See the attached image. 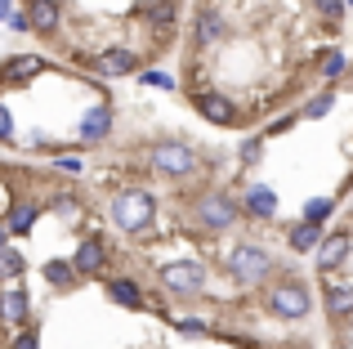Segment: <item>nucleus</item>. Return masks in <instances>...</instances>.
Returning a JSON list of instances; mask_svg holds the SVG:
<instances>
[{
	"label": "nucleus",
	"instance_id": "72a5a7b5",
	"mask_svg": "<svg viewBox=\"0 0 353 349\" xmlns=\"http://www.w3.org/2000/svg\"><path fill=\"white\" fill-rule=\"evenodd\" d=\"M9 349H41V332H32V327H27V332H18Z\"/></svg>",
	"mask_w": 353,
	"mask_h": 349
},
{
	"label": "nucleus",
	"instance_id": "f8f14e48",
	"mask_svg": "<svg viewBox=\"0 0 353 349\" xmlns=\"http://www.w3.org/2000/svg\"><path fill=\"white\" fill-rule=\"evenodd\" d=\"M228 41V18L219 14V9H197V18H192V45L197 50H215V45Z\"/></svg>",
	"mask_w": 353,
	"mask_h": 349
},
{
	"label": "nucleus",
	"instance_id": "f257e3e1",
	"mask_svg": "<svg viewBox=\"0 0 353 349\" xmlns=\"http://www.w3.org/2000/svg\"><path fill=\"white\" fill-rule=\"evenodd\" d=\"M108 215L125 237H143L152 233L157 224V197L148 188H121L112 201H108Z\"/></svg>",
	"mask_w": 353,
	"mask_h": 349
},
{
	"label": "nucleus",
	"instance_id": "58836bf2",
	"mask_svg": "<svg viewBox=\"0 0 353 349\" xmlns=\"http://www.w3.org/2000/svg\"><path fill=\"white\" fill-rule=\"evenodd\" d=\"M345 5H349V9H353V0H345Z\"/></svg>",
	"mask_w": 353,
	"mask_h": 349
},
{
	"label": "nucleus",
	"instance_id": "473e14b6",
	"mask_svg": "<svg viewBox=\"0 0 353 349\" xmlns=\"http://www.w3.org/2000/svg\"><path fill=\"white\" fill-rule=\"evenodd\" d=\"M14 139H18V134H14V112L0 103V143H14Z\"/></svg>",
	"mask_w": 353,
	"mask_h": 349
},
{
	"label": "nucleus",
	"instance_id": "9d476101",
	"mask_svg": "<svg viewBox=\"0 0 353 349\" xmlns=\"http://www.w3.org/2000/svg\"><path fill=\"white\" fill-rule=\"evenodd\" d=\"M349 251H353V233L349 228H331V233L322 237V246L313 251V264H318V273H336L340 264L349 260Z\"/></svg>",
	"mask_w": 353,
	"mask_h": 349
},
{
	"label": "nucleus",
	"instance_id": "c756f323",
	"mask_svg": "<svg viewBox=\"0 0 353 349\" xmlns=\"http://www.w3.org/2000/svg\"><path fill=\"white\" fill-rule=\"evenodd\" d=\"M237 157L246 161V166H259V157H264V134H255V139H241V143H237Z\"/></svg>",
	"mask_w": 353,
	"mask_h": 349
},
{
	"label": "nucleus",
	"instance_id": "6ab92c4d",
	"mask_svg": "<svg viewBox=\"0 0 353 349\" xmlns=\"http://www.w3.org/2000/svg\"><path fill=\"white\" fill-rule=\"evenodd\" d=\"M313 72H318V81H322V86H331V81H345V77H349V59L336 50V45H331V50H322V54H318Z\"/></svg>",
	"mask_w": 353,
	"mask_h": 349
},
{
	"label": "nucleus",
	"instance_id": "e433bc0d",
	"mask_svg": "<svg viewBox=\"0 0 353 349\" xmlns=\"http://www.w3.org/2000/svg\"><path fill=\"white\" fill-rule=\"evenodd\" d=\"M9 237H14V233H9V224H5V219H0V251H5V246H9Z\"/></svg>",
	"mask_w": 353,
	"mask_h": 349
},
{
	"label": "nucleus",
	"instance_id": "6e6552de",
	"mask_svg": "<svg viewBox=\"0 0 353 349\" xmlns=\"http://www.w3.org/2000/svg\"><path fill=\"white\" fill-rule=\"evenodd\" d=\"M108 260H112L108 237H81L77 251H72V264H77L81 278H103V273H108Z\"/></svg>",
	"mask_w": 353,
	"mask_h": 349
},
{
	"label": "nucleus",
	"instance_id": "b1692460",
	"mask_svg": "<svg viewBox=\"0 0 353 349\" xmlns=\"http://www.w3.org/2000/svg\"><path fill=\"white\" fill-rule=\"evenodd\" d=\"M45 278H50L54 287H72L81 273H77V264H72V260H50V264H45Z\"/></svg>",
	"mask_w": 353,
	"mask_h": 349
},
{
	"label": "nucleus",
	"instance_id": "c85d7f7f",
	"mask_svg": "<svg viewBox=\"0 0 353 349\" xmlns=\"http://www.w3.org/2000/svg\"><path fill=\"white\" fill-rule=\"evenodd\" d=\"M50 210H54V215H63V219H77L81 215V197H77V192H54Z\"/></svg>",
	"mask_w": 353,
	"mask_h": 349
},
{
	"label": "nucleus",
	"instance_id": "20e7f679",
	"mask_svg": "<svg viewBox=\"0 0 353 349\" xmlns=\"http://www.w3.org/2000/svg\"><path fill=\"white\" fill-rule=\"evenodd\" d=\"M264 309L273 318H282V323H304V318L313 314V291L304 287L300 278H273L268 282V291H264Z\"/></svg>",
	"mask_w": 353,
	"mask_h": 349
},
{
	"label": "nucleus",
	"instance_id": "4468645a",
	"mask_svg": "<svg viewBox=\"0 0 353 349\" xmlns=\"http://www.w3.org/2000/svg\"><path fill=\"white\" fill-rule=\"evenodd\" d=\"M45 68H50V59H41V54H14V59H5V68H0V86H27V81H36Z\"/></svg>",
	"mask_w": 353,
	"mask_h": 349
},
{
	"label": "nucleus",
	"instance_id": "423d86ee",
	"mask_svg": "<svg viewBox=\"0 0 353 349\" xmlns=\"http://www.w3.org/2000/svg\"><path fill=\"white\" fill-rule=\"evenodd\" d=\"M206 282H210V273H206V264H197V260H174V264L161 269V287L170 291V296H179V300L201 296Z\"/></svg>",
	"mask_w": 353,
	"mask_h": 349
},
{
	"label": "nucleus",
	"instance_id": "dca6fc26",
	"mask_svg": "<svg viewBox=\"0 0 353 349\" xmlns=\"http://www.w3.org/2000/svg\"><path fill=\"white\" fill-rule=\"evenodd\" d=\"M241 210H246L250 219H273L277 215V192L268 188V183H250V188L241 192Z\"/></svg>",
	"mask_w": 353,
	"mask_h": 349
},
{
	"label": "nucleus",
	"instance_id": "ddd939ff",
	"mask_svg": "<svg viewBox=\"0 0 353 349\" xmlns=\"http://www.w3.org/2000/svg\"><path fill=\"white\" fill-rule=\"evenodd\" d=\"M27 318H32L27 291L18 287V278H5V287H0V327H27Z\"/></svg>",
	"mask_w": 353,
	"mask_h": 349
},
{
	"label": "nucleus",
	"instance_id": "393cba45",
	"mask_svg": "<svg viewBox=\"0 0 353 349\" xmlns=\"http://www.w3.org/2000/svg\"><path fill=\"white\" fill-rule=\"evenodd\" d=\"M336 215V197H309L304 201V215L300 219H313V224H327Z\"/></svg>",
	"mask_w": 353,
	"mask_h": 349
},
{
	"label": "nucleus",
	"instance_id": "412c9836",
	"mask_svg": "<svg viewBox=\"0 0 353 349\" xmlns=\"http://www.w3.org/2000/svg\"><path fill=\"white\" fill-rule=\"evenodd\" d=\"M327 314L331 318H353V282L327 278Z\"/></svg>",
	"mask_w": 353,
	"mask_h": 349
},
{
	"label": "nucleus",
	"instance_id": "a878e982",
	"mask_svg": "<svg viewBox=\"0 0 353 349\" xmlns=\"http://www.w3.org/2000/svg\"><path fill=\"white\" fill-rule=\"evenodd\" d=\"M313 9H318V18L327 27H345V0H313Z\"/></svg>",
	"mask_w": 353,
	"mask_h": 349
},
{
	"label": "nucleus",
	"instance_id": "4be33fe9",
	"mask_svg": "<svg viewBox=\"0 0 353 349\" xmlns=\"http://www.w3.org/2000/svg\"><path fill=\"white\" fill-rule=\"evenodd\" d=\"M143 18H148V23H152L157 32L165 36L174 23H179V0H152V5L143 9Z\"/></svg>",
	"mask_w": 353,
	"mask_h": 349
},
{
	"label": "nucleus",
	"instance_id": "f3484780",
	"mask_svg": "<svg viewBox=\"0 0 353 349\" xmlns=\"http://www.w3.org/2000/svg\"><path fill=\"white\" fill-rule=\"evenodd\" d=\"M322 237H327V228L313 224V219H300V224L286 228V246H291L295 255H313L322 246Z\"/></svg>",
	"mask_w": 353,
	"mask_h": 349
},
{
	"label": "nucleus",
	"instance_id": "f03ea898",
	"mask_svg": "<svg viewBox=\"0 0 353 349\" xmlns=\"http://www.w3.org/2000/svg\"><path fill=\"white\" fill-rule=\"evenodd\" d=\"M224 269L233 282H246V287H259V282H268L277 273V260L273 251H268L264 242H255V237H241L233 251L224 255Z\"/></svg>",
	"mask_w": 353,
	"mask_h": 349
},
{
	"label": "nucleus",
	"instance_id": "5701e85b",
	"mask_svg": "<svg viewBox=\"0 0 353 349\" xmlns=\"http://www.w3.org/2000/svg\"><path fill=\"white\" fill-rule=\"evenodd\" d=\"M336 108V90H318V94H309L304 99V108H300V117L304 121H322V117Z\"/></svg>",
	"mask_w": 353,
	"mask_h": 349
},
{
	"label": "nucleus",
	"instance_id": "4c0bfd02",
	"mask_svg": "<svg viewBox=\"0 0 353 349\" xmlns=\"http://www.w3.org/2000/svg\"><path fill=\"white\" fill-rule=\"evenodd\" d=\"M345 81H349V86H353V63H349V77H345Z\"/></svg>",
	"mask_w": 353,
	"mask_h": 349
},
{
	"label": "nucleus",
	"instance_id": "c9c22d12",
	"mask_svg": "<svg viewBox=\"0 0 353 349\" xmlns=\"http://www.w3.org/2000/svg\"><path fill=\"white\" fill-rule=\"evenodd\" d=\"M9 14H14V0H0V23H9Z\"/></svg>",
	"mask_w": 353,
	"mask_h": 349
},
{
	"label": "nucleus",
	"instance_id": "f704fd0d",
	"mask_svg": "<svg viewBox=\"0 0 353 349\" xmlns=\"http://www.w3.org/2000/svg\"><path fill=\"white\" fill-rule=\"evenodd\" d=\"M5 27H9V32H32V18H27V9H14Z\"/></svg>",
	"mask_w": 353,
	"mask_h": 349
},
{
	"label": "nucleus",
	"instance_id": "a211bd4d",
	"mask_svg": "<svg viewBox=\"0 0 353 349\" xmlns=\"http://www.w3.org/2000/svg\"><path fill=\"white\" fill-rule=\"evenodd\" d=\"M41 201H14V206L5 210V224H9V233L14 237H27L36 228V219H41Z\"/></svg>",
	"mask_w": 353,
	"mask_h": 349
},
{
	"label": "nucleus",
	"instance_id": "7ed1b4c3",
	"mask_svg": "<svg viewBox=\"0 0 353 349\" xmlns=\"http://www.w3.org/2000/svg\"><path fill=\"white\" fill-rule=\"evenodd\" d=\"M143 161H148V170L165 174V179H192V174L201 170L197 148L183 143V139H152L143 148Z\"/></svg>",
	"mask_w": 353,
	"mask_h": 349
},
{
	"label": "nucleus",
	"instance_id": "0eeeda50",
	"mask_svg": "<svg viewBox=\"0 0 353 349\" xmlns=\"http://www.w3.org/2000/svg\"><path fill=\"white\" fill-rule=\"evenodd\" d=\"M192 108H197L210 126H237L241 121V112H237L233 99L219 94V90H210V86H197V90H192Z\"/></svg>",
	"mask_w": 353,
	"mask_h": 349
},
{
	"label": "nucleus",
	"instance_id": "2f4dec72",
	"mask_svg": "<svg viewBox=\"0 0 353 349\" xmlns=\"http://www.w3.org/2000/svg\"><path fill=\"white\" fill-rule=\"evenodd\" d=\"M295 121H300V112H286V117H277V121H273V126L264 130V139H277V134H286V130H291Z\"/></svg>",
	"mask_w": 353,
	"mask_h": 349
},
{
	"label": "nucleus",
	"instance_id": "cd10ccee",
	"mask_svg": "<svg viewBox=\"0 0 353 349\" xmlns=\"http://www.w3.org/2000/svg\"><path fill=\"white\" fill-rule=\"evenodd\" d=\"M23 251H18V246H5V251H0V278H23Z\"/></svg>",
	"mask_w": 353,
	"mask_h": 349
},
{
	"label": "nucleus",
	"instance_id": "2eb2a0df",
	"mask_svg": "<svg viewBox=\"0 0 353 349\" xmlns=\"http://www.w3.org/2000/svg\"><path fill=\"white\" fill-rule=\"evenodd\" d=\"M27 18H32L36 36H59L63 32V5L59 0H27Z\"/></svg>",
	"mask_w": 353,
	"mask_h": 349
},
{
	"label": "nucleus",
	"instance_id": "7c9ffc66",
	"mask_svg": "<svg viewBox=\"0 0 353 349\" xmlns=\"http://www.w3.org/2000/svg\"><path fill=\"white\" fill-rule=\"evenodd\" d=\"M139 81H143V86H157V90H179V81H174L170 72H157V68H143Z\"/></svg>",
	"mask_w": 353,
	"mask_h": 349
},
{
	"label": "nucleus",
	"instance_id": "9b49d317",
	"mask_svg": "<svg viewBox=\"0 0 353 349\" xmlns=\"http://www.w3.org/2000/svg\"><path fill=\"white\" fill-rule=\"evenodd\" d=\"M94 72H99V77H108V81L139 77V50H130V45H108V50L94 59Z\"/></svg>",
	"mask_w": 353,
	"mask_h": 349
},
{
	"label": "nucleus",
	"instance_id": "aec40b11",
	"mask_svg": "<svg viewBox=\"0 0 353 349\" xmlns=\"http://www.w3.org/2000/svg\"><path fill=\"white\" fill-rule=\"evenodd\" d=\"M108 300L121 309H143V287L134 278H108Z\"/></svg>",
	"mask_w": 353,
	"mask_h": 349
},
{
	"label": "nucleus",
	"instance_id": "1a4fd4ad",
	"mask_svg": "<svg viewBox=\"0 0 353 349\" xmlns=\"http://www.w3.org/2000/svg\"><path fill=\"white\" fill-rule=\"evenodd\" d=\"M112 126H117V112H112V103H94L85 117H81V126H77V139H81V148H99V143H108Z\"/></svg>",
	"mask_w": 353,
	"mask_h": 349
},
{
	"label": "nucleus",
	"instance_id": "bb28decb",
	"mask_svg": "<svg viewBox=\"0 0 353 349\" xmlns=\"http://www.w3.org/2000/svg\"><path fill=\"white\" fill-rule=\"evenodd\" d=\"M50 166H54V174H72V179H81V174H85V157H81V152H59Z\"/></svg>",
	"mask_w": 353,
	"mask_h": 349
},
{
	"label": "nucleus",
	"instance_id": "39448f33",
	"mask_svg": "<svg viewBox=\"0 0 353 349\" xmlns=\"http://www.w3.org/2000/svg\"><path fill=\"white\" fill-rule=\"evenodd\" d=\"M192 210H197V224L206 228V233H228V228L237 224L246 210H241V201H233L224 188H210L201 192L197 201H192Z\"/></svg>",
	"mask_w": 353,
	"mask_h": 349
}]
</instances>
